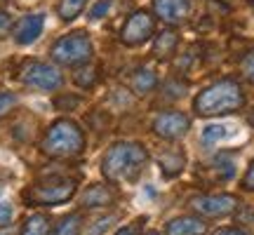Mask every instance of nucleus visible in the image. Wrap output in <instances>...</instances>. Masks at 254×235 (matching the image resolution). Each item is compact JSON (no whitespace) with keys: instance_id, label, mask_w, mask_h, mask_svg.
Returning <instances> with one entry per match:
<instances>
[{"instance_id":"nucleus-1","label":"nucleus","mask_w":254,"mask_h":235,"mask_svg":"<svg viewBox=\"0 0 254 235\" xmlns=\"http://www.w3.org/2000/svg\"><path fill=\"white\" fill-rule=\"evenodd\" d=\"M243 104H245V92L240 87V82H236L233 78H224L200 92L193 101V109L198 116L212 118L236 113L243 109Z\"/></svg>"},{"instance_id":"nucleus-2","label":"nucleus","mask_w":254,"mask_h":235,"mask_svg":"<svg viewBox=\"0 0 254 235\" xmlns=\"http://www.w3.org/2000/svg\"><path fill=\"white\" fill-rule=\"evenodd\" d=\"M148 153L141 144L120 141L106 151L101 160V172L109 181H134L144 170Z\"/></svg>"},{"instance_id":"nucleus-3","label":"nucleus","mask_w":254,"mask_h":235,"mask_svg":"<svg viewBox=\"0 0 254 235\" xmlns=\"http://www.w3.org/2000/svg\"><path fill=\"white\" fill-rule=\"evenodd\" d=\"M85 151V134L73 120H57L43 139V153L50 158H75Z\"/></svg>"},{"instance_id":"nucleus-4","label":"nucleus","mask_w":254,"mask_h":235,"mask_svg":"<svg viewBox=\"0 0 254 235\" xmlns=\"http://www.w3.org/2000/svg\"><path fill=\"white\" fill-rule=\"evenodd\" d=\"M75 195V181L73 179H50L43 183H36L24 193V200L33 207H52L62 205Z\"/></svg>"},{"instance_id":"nucleus-5","label":"nucleus","mask_w":254,"mask_h":235,"mask_svg":"<svg viewBox=\"0 0 254 235\" xmlns=\"http://www.w3.org/2000/svg\"><path fill=\"white\" fill-rule=\"evenodd\" d=\"M52 59L62 66H82L92 59V40L87 33H68L52 45Z\"/></svg>"},{"instance_id":"nucleus-6","label":"nucleus","mask_w":254,"mask_h":235,"mask_svg":"<svg viewBox=\"0 0 254 235\" xmlns=\"http://www.w3.org/2000/svg\"><path fill=\"white\" fill-rule=\"evenodd\" d=\"M21 82L26 87H33V90H40V92H55L62 87V73L57 71L55 66L50 63H43V61H26L21 66Z\"/></svg>"},{"instance_id":"nucleus-7","label":"nucleus","mask_w":254,"mask_h":235,"mask_svg":"<svg viewBox=\"0 0 254 235\" xmlns=\"http://www.w3.org/2000/svg\"><path fill=\"white\" fill-rule=\"evenodd\" d=\"M189 129H190V120L182 111H163L153 120V132L158 136L167 139V141H177V139L186 136Z\"/></svg>"},{"instance_id":"nucleus-8","label":"nucleus","mask_w":254,"mask_h":235,"mask_svg":"<svg viewBox=\"0 0 254 235\" xmlns=\"http://www.w3.org/2000/svg\"><path fill=\"white\" fill-rule=\"evenodd\" d=\"M153 17L148 12H134L132 17L125 21V26L120 31V40L129 47H136V45H144L148 38L153 36Z\"/></svg>"},{"instance_id":"nucleus-9","label":"nucleus","mask_w":254,"mask_h":235,"mask_svg":"<svg viewBox=\"0 0 254 235\" xmlns=\"http://www.w3.org/2000/svg\"><path fill=\"white\" fill-rule=\"evenodd\" d=\"M190 207L202 217H226L238 209V200L233 195L219 193V195H198L190 200Z\"/></svg>"},{"instance_id":"nucleus-10","label":"nucleus","mask_w":254,"mask_h":235,"mask_svg":"<svg viewBox=\"0 0 254 235\" xmlns=\"http://www.w3.org/2000/svg\"><path fill=\"white\" fill-rule=\"evenodd\" d=\"M153 9L165 24L177 26V24H184L189 17L190 0H153Z\"/></svg>"},{"instance_id":"nucleus-11","label":"nucleus","mask_w":254,"mask_h":235,"mask_svg":"<svg viewBox=\"0 0 254 235\" xmlns=\"http://www.w3.org/2000/svg\"><path fill=\"white\" fill-rule=\"evenodd\" d=\"M43 26H45V17L43 14H28L14 26V40L19 45H31L43 33Z\"/></svg>"},{"instance_id":"nucleus-12","label":"nucleus","mask_w":254,"mask_h":235,"mask_svg":"<svg viewBox=\"0 0 254 235\" xmlns=\"http://www.w3.org/2000/svg\"><path fill=\"white\" fill-rule=\"evenodd\" d=\"M207 224L198 217H179L167 224V235H205Z\"/></svg>"},{"instance_id":"nucleus-13","label":"nucleus","mask_w":254,"mask_h":235,"mask_svg":"<svg viewBox=\"0 0 254 235\" xmlns=\"http://www.w3.org/2000/svg\"><path fill=\"white\" fill-rule=\"evenodd\" d=\"M116 200L113 195V190L109 186H104V183H94L90 188L85 190V195H82V207H106Z\"/></svg>"},{"instance_id":"nucleus-14","label":"nucleus","mask_w":254,"mask_h":235,"mask_svg":"<svg viewBox=\"0 0 254 235\" xmlns=\"http://www.w3.org/2000/svg\"><path fill=\"white\" fill-rule=\"evenodd\" d=\"M177 45H179V36L174 31H163L160 36L155 38L153 45V55L158 59H170V57L177 52Z\"/></svg>"},{"instance_id":"nucleus-15","label":"nucleus","mask_w":254,"mask_h":235,"mask_svg":"<svg viewBox=\"0 0 254 235\" xmlns=\"http://www.w3.org/2000/svg\"><path fill=\"white\" fill-rule=\"evenodd\" d=\"M155 85H158V75L151 68H141V71H136L132 75V90L136 94H148Z\"/></svg>"},{"instance_id":"nucleus-16","label":"nucleus","mask_w":254,"mask_h":235,"mask_svg":"<svg viewBox=\"0 0 254 235\" xmlns=\"http://www.w3.org/2000/svg\"><path fill=\"white\" fill-rule=\"evenodd\" d=\"M19 235H50V219H47V214L28 217Z\"/></svg>"},{"instance_id":"nucleus-17","label":"nucleus","mask_w":254,"mask_h":235,"mask_svg":"<svg viewBox=\"0 0 254 235\" xmlns=\"http://www.w3.org/2000/svg\"><path fill=\"white\" fill-rule=\"evenodd\" d=\"M82 228V217L80 214H66V217L55 226V231L50 235H80Z\"/></svg>"},{"instance_id":"nucleus-18","label":"nucleus","mask_w":254,"mask_h":235,"mask_svg":"<svg viewBox=\"0 0 254 235\" xmlns=\"http://www.w3.org/2000/svg\"><path fill=\"white\" fill-rule=\"evenodd\" d=\"M160 167H163L165 176H177L184 170V153L170 151V153L160 155Z\"/></svg>"},{"instance_id":"nucleus-19","label":"nucleus","mask_w":254,"mask_h":235,"mask_svg":"<svg viewBox=\"0 0 254 235\" xmlns=\"http://www.w3.org/2000/svg\"><path fill=\"white\" fill-rule=\"evenodd\" d=\"M85 5H87V0H59L57 12H59V17H62L64 21H73V19L85 9Z\"/></svg>"},{"instance_id":"nucleus-20","label":"nucleus","mask_w":254,"mask_h":235,"mask_svg":"<svg viewBox=\"0 0 254 235\" xmlns=\"http://www.w3.org/2000/svg\"><path fill=\"white\" fill-rule=\"evenodd\" d=\"M231 134H233V129L228 125H209L202 129V141L205 144H214V141H221V139H226Z\"/></svg>"},{"instance_id":"nucleus-21","label":"nucleus","mask_w":254,"mask_h":235,"mask_svg":"<svg viewBox=\"0 0 254 235\" xmlns=\"http://www.w3.org/2000/svg\"><path fill=\"white\" fill-rule=\"evenodd\" d=\"M214 165H217V170L221 172V176L224 179H231L233 174H236V163H233V158L231 155H219L217 160H214Z\"/></svg>"},{"instance_id":"nucleus-22","label":"nucleus","mask_w":254,"mask_h":235,"mask_svg":"<svg viewBox=\"0 0 254 235\" xmlns=\"http://www.w3.org/2000/svg\"><path fill=\"white\" fill-rule=\"evenodd\" d=\"M73 80L78 87H92L97 80V68H80V71H75Z\"/></svg>"},{"instance_id":"nucleus-23","label":"nucleus","mask_w":254,"mask_h":235,"mask_svg":"<svg viewBox=\"0 0 254 235\" xmlns=\"http://www.w3.org/2000/svg\"><path fill=\"white\" fill-rule=\"evenodd\" d=\"M17 94H12V92H0V118H5L9 111L17 106Z\"/></svg>"},{"instance_id":"nucleus-24","label":"nucleus","mask_w":254,"mask_h":235,"mask_svg":"<svg viewBox=\"0 0 254 235\" xmlns=\"http://www.w3.org/2000/svg\"><path fill=\"white\" fill-rule=\"evenodd\" d=\"M240 71H243V75H245L250 82H254V50L250 52V55L243 57V61H240Z\"/></svg>"},{"instance_id":"nucleus-25","label":"nucleus","mask_w":254,"mask_h":235,"mask_svg":"<svg viewBox=\"0 0 254 235\" xmlns=\"http://www.w3.org/2000/svg\"><path fill=\"white\" fill-rule=\"evenodd\" d=\"M111 9V0H99L94 7H92V12H90V19H101L106 12Z\"/></svg>"},{"instance_id":"nucleus-26","label":"nucleus","mask_w":254,"mask_h":235,"mask_svg":"<svg viewBox=\"0 0 254 235\" xmlns=\"http://www.w3.org/2000/svg\"><path fill=\"white\" fill-rule=\"evenodd\" d=\"M9 31H12V17L0 9V38H7Z\"/></svg>"},{"instance_id":"nucleus-27","label":"nucleus","mask_w":254,"mask_h":235,"mask_svg":"<svg viewBox=\"0 0 254 235\" xmlns=\"http://www.w3.org/2000/svg\"><path fill=\"white\" fill-rule=\"evenodd\" d=\"M9 221H12V205L0 200V226H5Z\"/></svg>"},{"instance_id":"nucleus-28","label":"nucleus","mask_w":254,"mask_h":235,"mask_svg":"<svg viewBox=\"0 0 254 235\" xmlns=\"http://www.w3.org/2000/svg\"><path fill=\"white\" fill-rule=\"evenodd\" d=\"M243 188H247V190H254V160H252V165L247 167L245 176H243Z\"/></svg>"},{"instance_id":"nucleus-29","label":"nucleus","mask_w":254,"mask_h":235,"mask_svg":"<svg viewBox=\"0 0 254 235\" xmlns=\"http://www.w3.org/2000/svg\"><path fill=\"white\" fill-rule=\"evenodd\" d=\"M113 219H116V217H106V219H101V221H97L99 226H94V228H92L90 235H101L104 231H106V228L111 226V221H113Z\"/></svg>"},{"instance_id":"nucleus-30","label":"nucleus","mask_w":254,"mask_h":235,"mask_svg":"<svg viewBox=\"0 0 254 235\" xmlns=\"http://www.w3.org/2000/svg\"><path fill=\"white\" fill-rule=\"evenodd\" d=\"M214 235H247V233H243L240 228H221V231H217Z\"/></svg>"},{"instance_id":"nucleus-31","label":"nucleus","mask_w":254,"mask_h":235,"mask_svg":"<svg viewBox=\"0 0 254 235\" xmlns=\"http://www.w3.org/2000/svg\"><path fill=\"white\" fill-rule=\"evenodd\" d=\"M116 235H136V228L134 226H125V228H120Z\"/></svg>"},{"instance_id":"nucleus-32","label":"nucleus","mask_w":254,"mask_h":235,"mask_svg":"<svg viewBox=\"0 0 254 235\" xmlns=\"http://www.w3.org/2000/svg\"><path fill=\"white\" fill-rule=\"evenodd\" d=\"M0 235H14V231L12 228H0Z\"/></svg>"},{"instance_id":"nucleus-33","label":"nucleus","mask_w":254,"mask_h":235,"mask_svg":"<svg viewBox=\"0 0 254 235\" xmlns=\"http://www.w3.org/2000/svg\"><path fill=\"white\" fill-rule=\"evenodd\" d=\"M250 125L254 127V113H252V116H250Z\"/></svg>"},{"instance_id":"nucleus-34","label":"nucleus","mask_w":254,"mask_h":235,"mask_svg":"<svg viewBox=\"0 0 254 235\" xmlns=\"http://www.w3.org/2000/svg\"><path fill=\"white\" fill-rule=\"evenodd\" d=\"M146 235H160V233H155V231H148V233H146Z\"/></svg>"}]
</instances>
